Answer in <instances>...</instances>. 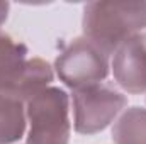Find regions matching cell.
Instances as JSON below:
<instances>
[{
	"label": "cell",
	"mask_w": 146,
	"mask_h": 144,
	"mask_svg": "<svg viewBox=\"0 0 146 144\" xmlns=\"http://www.w3.org/2000/svg\"><path fill=\"white\" fill-rule=\"evenodd\" d=\"M70 95L60 87H48L26 100V144L70 143Z\"/></svg>",
	"instance_id": "7a4b0ae2"
},
{
	"label": "cell",
	"mask_w": 146,
	"mask_h": 144,
	"mask_svg": "<svg viewBox=\"0 0 146 144\" xmlns=\"http://www.w3.org/2000/svg\"><path fill=\"white\" fill-rule=\"evenodd\" d=\"M114 144H146V108L127 107L112 124Z\"/></svg>",
	"instance_id": "ba28073f"
},
{
	"label": "cell",
	"mask_w": 146,
	"mask_h": 144,
	"mask_svg": "<svg viewBox=\"0 0 146 144\" xmlns=\"http://www.w3.org/2000/svg\"><path fill=\"white\" fill-rule=\"evenodd\" d=\"M29 49L7 32H0V92L15 93L27 68Z\"/></svg>",
	"instance_id": "8992f818"
},
{
	"label": "cell",
	"mask_w": 146,
	"mask_h": 144,
	"mask_svg": "<svg viewBox=\"0 0 146 144\" xmlns=\"http://www.w3.org/2000/svg\"><path fill=\"white\" fill-rule=\"evenodd\" d=\"M73 126L78 134L94 136L106 131L126 110L127 95L110 83H97L72 90Z\"/></svg>",
	"instance_id": "3957f363"
},
{
	"label": "cell",
	"mask_w": 146,
	"mask_h": 144,
	"mask_svg": "<svg viewBox=\"0 0 146 144\" xmlns=\"http://www.w3.org/2000/svg\"><path fill=\"white\" fill-rule=\"evenodd\" d=\"M114 81L129 95L146 93V31L127 39L112 54Z\"/></svg>",
	"instance_id": "5b68a950"
},
{
	"label": "cell",
	"mask_w": 146,
	"mask_h": 144,
	"mask_svg": "<svg viewBox=\"0 0 146 144\" xmlns=\"http://www.w3.org/2000/svg\"><path fill=\"white\" fill-rule=\"evenodd\" d=\"M9 10H10V3H9V2H0V27H2L3 22L7 20Z\"/></svg>",
	"instance_id": "9c48e42d"
},
{
	"label": "cell",
	"mask_w": 146,
	"mask_h": 144,
	"mask_svg": "<svg viewBox=\"0 0 146 144\" xmlns=\"http://www.w3.org/2000/svg\"><path fill=\"white\" fill-rule=\"evenodd\" d=\"M82 29L112 56L127 39L146 31V2H90L83 7Z\"/></svg>",
	"instance_id": "6da1fadb"
},
{
	"label": "cell",
	"mask_w": 146,
	"mask_h": 144,
	"mask_svg": "<svg viewBox=\"0 0 146 144\" xmlns=\"http://www.w3.org/2000/svg\"><path fill=\"white\" fill-rule=\"evenodd\" d=\"M54 71L68 88L78 90L106 81L110 71L109 56L85 36L72 39L54 59Z\"/></svg>",
	"instance_id": "277c9868"
},
{
	"label": "cell",
	"mask_w": 146,
	"mask_h": 144,
	"mask_svg": "<svg viewBox=\"0 0 146 144\" xmlns=\"http://www.w3.org/2000/svg\"><path fill=\"white\" fill-rule=\"evenodd\" d=\"M26 131V102L14 93L0 92V144H17Z\"/></svg>",
	"instance_id": "52a82bcc"
}]
</instances>
